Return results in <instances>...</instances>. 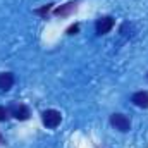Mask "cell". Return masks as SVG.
Here are the masks:
<instances>
[{
	"instance_id": "cell-1",
	"label": "cell",
	"mask_w": 148,
	"mask_h": 148,
	"mask_svg": "<svg viewBox=\"0 0 148 148\" xmlns=\"http://www.w3.org/2000/svg\"><path fill=\"white\" fill-rule=\"evenodd\" d=\"M41 121H43V124L47 127L55 129L60 124V121H62V114L59 110H55V109H48V110H45L41 114Z\"/></svg>"
},
{
	"instance_id": "cell-2",
	"label": "cell",
	"mask_w": 148,
	"mask_h": 148,
	"mask_svg": "<svg viewBox=\"0 0 148 148\" xmlns=\"http://www.w3.org/2000/svg\"><path fill=\"white\" fill-rule=\"evenodd\" d=\"M110 124L117 129V131H121V133H126V131H129V127H131V122H129V119H127L124 114H112L110 115Z\"/></svg>"
},
{
	"instance_id": "cell-3",
	"label": "cell",
	"mask_w": 148,
	"mask_h": 148,
	"mask_svg": "<svg viewBox=\"0 0 148 148\" xmlns=\"http://www.w3.org/2000/svg\"><path fill=\"white\" fill-rule=\"evenodd\" d=\"M114 24H115V21H114V17H110V16L100 17V19L97 21V26H95V28H97V33H98V35H107L112 28H114Z\"/></svg>"
},
{
	"instance_id": "cell-4",
	"label": "cell",
	"mask_w": 148,
	"mask_h": 148,
	"mask_svg": "<svg viewBox=\"0 0 148 148\" xmlns=\"http://www.w3.org/2000/svg\"><path fill=\"white\" fill-rule=\"evenodd\" d=\"M9 112H10V115H12L14 119H17V121H28L29 115H31V114H29V109H28L26 105H23V103H19V105H17V103L12 105Z\"/></svg>"
},
{
	"instance_id": "cell-5",
	"label": "cell",
	"mask_w": 148,
	"mask_h": 148,
	"mask_svg": "<svg viewBox=\"0 0 148 148\" xmlns=\"http://www.w3.org/2000/svg\"><path fill=\"white\" fill-rule=\"evenodd\" d=\"M14 84V74L0 73V91H9Z\"/></svg>"
},
{
	"instance_id": "cell-6",
	"label": "cell",
	"mask_w": 148,
	"mask_h": 148,
	"mask_svg": "<svg viewBox=\"0 0 148 148\" xmlns=\"http://www.w3.org/2000/svg\"><path fill=\"white\" fill-rule=\"evenodd\" d=\"M133 103L140 109H148V91H138L133 95Z\"/></svg>"
},
{
	"instance_id": "cell-7",
	"label": "cell",
	"mask_w": 148,
	"mask_h": 148,
	"mask_svg": "<svg viewBox=\"0 0 148 148\" xmlns=\"http://www.w3.org/2000/svg\"><path fill=\"white\" fill-rule=\"evenodd\" d=\"M73 10H76V2H69V3H66V5H60V7H57V9L53 10V14H55V16H60V17H64V16H69Z\"/></svg>"
},
{
	"instance_id": "cell-8",
	"label": "cell",
	"mask_w": 148,
	"mask_h": 148,
	"mask_svg": "<svg viewBox=\"0 0 148 148\" xmlns=\"http://www.w3.org/2000/svg\"><path fill=\"white\" fill-rule=\"evenodd\" d=\"M9 115H10L9 109H5V107H0V121H7V119H9Z\"/></svg>"
},
{
	"instance_id": "cell-9",
	"label": "cell",
	"mask_w": 148,
	"mask_h": 148,
	"mask_svg": "<svg viewBox=\"0 0 148 148\" xmlns=\"http://www.w3.org/2000/svg\"><path fill=\"white\" fill-rule=\"evenodd\" d=\"M52 5H53V3H48V5H45L43 9H38L36 14H40V16H45V14H48V10L52 9Z\"/></svg>"
},
{
	"instance_id": "cell-10",
	"label": "cell",
	"mask_w": 148,
	"mask_h": 148,
	"mask_svg": "<svg viewBox=\"0 0 148 148\" xmlns=\"http://www.w3.org/2000/svg\"><path fill=\"white\" fill-rule=\"evenodd\" d=\"M77 31H79V26H77V24H74V26H71V28L67 29V33H69V35H76Z\"/></svg>"
},
{
	"instance_id": "cell-11",
	"label": "cell",
	"mask_w": 148,
	"mask_h": 148,
	"mask_svg": "<svg viewBox=\"0 0 148 148\" xmlns=\"http://www.w3.org/2000/svg\"><path fill=\"white\" fill-rule=\"evenodd\" d=\"M2 141H3V138H2V134H0V143H2Z\"/></svg>"
}]
</instances>
